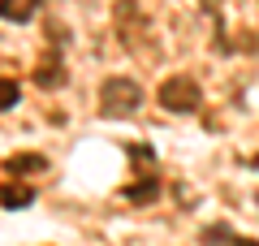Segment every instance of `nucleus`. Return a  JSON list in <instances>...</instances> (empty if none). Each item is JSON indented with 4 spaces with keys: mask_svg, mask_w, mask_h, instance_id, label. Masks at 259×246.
<instances>
[{
    "mask_svg": "<svg viewBox=\"0 0 259 246\" xmlns=\"http://www.w3.org/2000/svg\"><path fill=\"white\" fill-rule=\"evenodd\" d=\"M139 104H143V87L134 78H121L117 73V78H108L100 87V112L104 117H130Z\"/></svg>",
    "mask_w": 259,
    "mask_h": 246,
    "instance_id": "f257e3e1",
    "label": "nucleus"
},
{
    "mask_svg": "<svg viewBox=\"0 0 259 246\" xmlns=\"http://www.w3.org/2000/svg\"><path fill=\"white\" fill-rule=\"evenodd\" d=\"M160 108H168V112H194V108H199V82L186 78V73H173V78L160 87Z\"/></svg>",
    "mask_w": 259,
    "mask_h": 246,
    "instance_id": "f03ea898",
    "label": "nucleus"
},
{
    "mask_svg": "<svg viewBox=\"0 0 259 246\" xmlns=\"http://www.w3.org/2000/svg\"><path fill=\"white\" fill-rule=\"evenodd\" d=\"M35 5L39 0H0V13L9 22H26V18H35Z\"/></svg>",
    "mask_w": 259,
    "mask_h": 246,
    "instance_id": "7ed1b4c3",
    "label": "nucleus"
},
{
    "mask_svg": "<svg viewBox=\"0 0 259 246\" xmlns=\"http://www.w3.org/2000/svg\"><path fill=\"white\" fill-rule=\"evenodd\" d=\"M9 173H39L44 169V155H35V151H26V155H13L9 164H5Z\"/></svg>",
    "mask_w": 259,
    "mask_h": 246,
    "instance_id": "20e7f679",
    "label": "nucleus"
},
{
    "mask_svg": "<svg viewBox=\"0 0 259 246\" xmlns=\"http://www.w3.org/2000/svg\"><path fill=\"white\" fill-rule=\"evenodd\" d=\"M35 82H39V87H61V82H65V69H61L56 61H48V65H39V69H35Z\"/></svg>",
    "mask_w": 259,
    "mask_h": 246,
    "instance_id": "39448f33",
    "label": "nucleus"
},
{
    "mask_svg": "<svg viewBox=\"0 0 259 246\" xmlns=\"http://www.w3.org/2000/svg\"><path fill=\"white\" fill-rule=\"evenodd\" d=\"M156 194H160V182H156V177H147V182L130 186V190H125V199H134V203H151Z\"/></svg>",
    "mask_w": 259,
    "mask_h": 246,
    "instance_id": "423d86ee",
    "label": "nucleus"
},
{
    "mask_svg": "<svg viewBox=\"0 0 259 246\" xmlns=\"http://www.w3.org/2000/svg\"><path fill=\"white\" fill-rule=\"evenodd\" d=\"M30 199H35V194L22 190V186H9V190H0V203H5V208H26Z\"/></svg>",
    "mask_w": 259,
    "mask_h": 246,
    "instance_id": "0eeeda50",
    "label": "nucleus"
},
{
    "mask_svg": "<svg viewBox=\"0 0 259 246\" xmlns=\"http://www.w3.org/2000/svg\"><path fill=\"white\" fill-rule=\"evenodd\" d=\"M18 82L13 78H0V108H13V104H18Z\"/></svg>",
    "mask_w": 259,
    "mask_h": 246,
    "instance_id": "6e6552de",
    "label": "nucleus"
},
{
    "mask_svg": "<svg viewBox=\"0 0 259 246\" xmlns=\"http://www.w3.org/2000/svg\"><path fill=\"white\" fill-rule=\"evenodd\" d=\"M233 246H259V242H233Z\"/></svg>",
    "mask_w": 259,
    "mask_h": 246,
    "instance_id": "1a4fd4ad",
    "label": "nucleus"
}]
</instances>
